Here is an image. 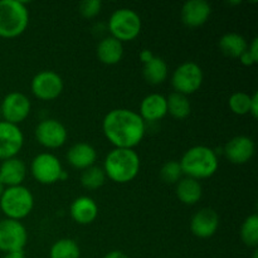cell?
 <instances>
[{"label":"cell","mask_w":258,"mask_h":258,"mask_svg":"<svg viewBox=\"0 0 258 258\" xmlns=\"http://www.w3.org/2000/svg\"><path fill=\"white\" fill-rule=\"evenodd\" d=\"M105 138L117 149H134L143 141L146 123L130 108H115L106 113L102 121Z\"/></svg>","instance_id":"1"},{"label":"cell","mask_w":258,"mask_h":258,"mask_svg":"<svg viewBox=\"0 0 258 258\" xmlns=\"http://www.w3.org/2000/svg\"><path fill=\"white\" fill-rule=\"evenodd\" d=\"M140 156L134 149H112L106 155L103 171L106 178L117 184L133 181L140 171Z\"/></svg>","instance_id":"2"},{"label":"cell","mask_w":258,"mask_h":258,"mask_svg":"<svg viewBox=\"0 0 258 258\" xmlns=\"http://www.w3.org/2000/svg\"><path fill=\"white\" fill-rule=\"evenodd\" d=\"M183 175L196 180L208 179L217 173L219 166L218 156L212 148L197 145L188 149L180 159Z\"/></svg>","instance_id":"3"},{"label":"cell","mask_w":258,"mask_h":258,"mask_svg":"<svg viewBox=\"0 0 258 258\" xmlns=\"http://www.w3.org/2000/svg\"><path fill=\"white\" fill-rule=\"evenodd\" d=\"M29 10L19 0H0V38L13 39L27 30Z\"/></svg>","instance_id":"4"},{"label":"cell","mask_w":258,"mask_h":258,"mask_svg":"<svg viewBox=\"0 0 258 258\" xmlns=\"http://www.w3.org/2000/svg\"><path fill=\"white\" fill-rule=\"evenodd\" d=\"M34 208V197L24 185L5 188L0 197V209L8 219L22 221Z\"/></svg>","instance_id":"5"},{"label":"cell","mask_w":258,"mask_h":258,"mask_svg":"<svg viewBox=\"0 0 258 258\" xmlns=\"http://www.w3.org/2000/svg\"><path fill=\"white\" fill-rule=\"evenodd\" d=\"M143 28L141 18L135 10L121 8L115 10L108 19L111 37L122 42H131L139 37Z\"/></svg>","instance_id":"6"},{"label":"cell","mask_w":258,"mask_h":258,"mask_svg":"<svg viewBox=\"0 0 258 258\" xmlns=\"http://www.w3.org/2000/svg\"><path fill=\"white\" fill-rule=\"evenodd\" d=\"M30 173L43 185H52L68 178L59 159L50 153H42L35 156L30 164Z\"/></svg>","instance_id":"7"},{"label":"cell","mask_w":258,"mask_h":258,"mask_svg":"<svg viewBox=\"0 0 258 258\" xmlns=\"http://www.w3.org/2000/svg\"><path fill=\"white\" fill-rule=\"evenodd\" d=\"M204 75L201 66L196 62H184L171 76V86L180 95L189 96L196 93L203 85Z\"/></svg>","instance_id":"8"},{"label":"cell","mask_w":258,"mask_h":258,"mask_svg":"<svg viewBox=\"0 0 258 258\" xmlns=\"http://www.w3.org/2000/svg\"><path fill=\"white\" fill-rule=\"evenodd\" d=\"M30 90L38 100L53 101L62 95L64 82L54 71H40L33 77Z\"/></svg>","instance_id":"9"},{"label":"cell","mask_w":258,"mask_h":258,"mask_svg":"<svg viewBox=\"0 0 258 258\" xmlns=\"http://www.w3.org/2000/svg\"><path fill=\"white\" fill-rule=\"evenodd\" d=\"M28 242V232L24 224L14 219L0 221V251H23Z\"/></svg>","instance_id":"10"},{"label":"cell","mask_w":258,"mask_h":258,"mask_svg":"<svg viewBox=\"0 0 258 258\" xmlns=\"http://www.w3.org/2000/svg\"><path fill=\"white\" fill-rule=\"evenodd\" d=\"M0 108H2L3 121H7L13 125H19L27 120L32 110V105L29 98L24 93L10 92L3 98Z\"/></svg>","instance_id":"11"},{"label":"cell","mask_w":258,"mask_h":258,"mask_svg":"<svg viewBox=\"0 0 258 258\" xmlns=\"http://www.w3.org/2000/svg\"><path fill=\"white\" fill-rule=\"evenodd\" d=\"M35 139L47 149H58L67 141L68 133L66 126L55 118H45L37 125L34 130Z\"/></svg>","instance_id":"12"},{"label":"cell","mask_w":258,"mask_h":258,"mask_svg":"<svg viewBox=\"0 0 258 258\" xmlns=\"http://www.w3.org/2000/svg\"><path fill=\"white\" fill-rule=\"evenodd\" d=\"M24 145V135L18 125L0 120V160L17 158Z\"/></svg>","instance_id":"13"},{"label":"cell","mask_w":258,"mask_h":258,"mask_svg":"<svg viewBox=\"0 0 258 258\" xmlns=\"http://www.w3.org/2000/svg\"><path fill=\"white\" fill-rule=\"evenodd\" d=\"M224 156L236 165H243L248 163L254 155L256 145L254 141L248 136L239 135L231 139L224 146Z\"/></svg>","instance_id":"14"},{"label":"cell","mask_w":258,"mask_h":258,"mask_svg":"<svg viewBox=\"0 0 258 258\" xmlns=\"http://www.w3.org/2000/svg\"><path fill=\"white\" fill-rule=\"evenodd\" d=\"M219 227V216L214 209L203 208L190 219V231L198 238H211Z\"/></svg>","instance_id":"15"},{"label":"cell","mask_w":258,"mask_h":258,"mask_svg":"<svg viewBox=\"0 0 258 258\" xmlns=\"http://www.w3.org/2000/svg\"><path fill=\"white\" fill-rule=\"evenodd\" d=\"M212 14V7L206 0H189L181 8V22L189 28L206 24Z\"/></svg>","instance_id":"16"},{"label":"cell","mask_w":258,"mask_h":258,"mask_svg":"<svg viewBox=\"0 0 258 258\" xmlns=\"http://www.w3.org/2000/svg\"><path fill=\"white\" fill-rule=\"evenodd\" d=\"M27 176V165L19 158L7 159L0 164V183L4 188L23 185Z\"/></svg>","instance_id":"17"},{"label":"cell","mask_w":258,"mask_h":258,"mask_svg":"<svg viewBox=\"0 0 258 258\" xmlns=\"http://www.w3.org/2000/svg\"><path fill=\"white\" fill-rule=\"evenodd\" d=\"M144 121L146 122H155L161 120L168 115V103L165 96L160 93H151L144 97L140 103V113Z\"/></svg>","instance_id":"18"},{"label":"cell","mask_w":258,"mask_h":258,"mask_svg":"<svg viewBox=\"0 0 258 258\" xmlns=\"http://www.w3.org/2000/svg\"><path fill=\"white\" fill-rule=\"evenodd\" d=\"M97 160V151L87 143H77L67 151V161L72 168L86 170L95 165Z\"/></svg>","instance_id":"19"},{"label":"cell","mask_w":258,"mask_h":258,"mask_svg":"<svg viewBox=\"0 0 258 258\" xmlns=\"http://www.w3.org/2000/svg\"><path fill=\"white\" fill-rule=\"evenodd\" d=\"M70 214L73 221L82 226L93 223L98 216V206L91 197H78L72 202Z\"/></svg>","instance_id":"20"},{"label":"cell","mask_w":258,"mask_h":258,"mask_svg":"<svg viewBox=\"0 0 258 258\" xmlns=\"http://www.w3.org/2000/svg\"><path fill=\"white\" fill-rule=\"evenodd\" d=\"M96 54L101 63L106 66H113L121 62L123 57V45L120 40L113 37H106L97 44Z\"/></svg>","instance_id":"21"},{"label":"cell","mask_w":258,"mask_h":258,"mask_svg":"<svg viewBox=\"0 0 258 258\" xmlns=\"http://www.w3.org/2000/svg\"><path fill=\"white\" fill-rule=\"evenodd\" d=\"M175 185L176 197L185 206H194L201 201L202 196H203V188H202L201 181L193 178L183 176Z\"/></svg>","instance_id":"22"},{"label":"cell","mask_w":258,"mask_h":258,"mask_svg":"<svg viewBox=\"0 0 258 258\" xmlns=\"http://www.w3.org/2000/svg\"><path fill=\"white\" fill-rule=\"evenodd\" d=\"M168 63L158 55H155L153 59L143 64V76L146 82L150 83V85L158 86L164 83L168 78Z\"/></svg>","instance_id":"23"},{"label":"cell","mask_w":258,"mask_h":258,"mask_svg":"<svg viewBox=\"0 0 258 258\" xmlns=\"http://www.w3.org/2000/svg\"><path fill=\"white\" fill-rule=\"evenodd\" d=\"M219 49L229 58H239L248 48L246 38L238 33H227L218 42Z\"/></svg>","instance_id":"24"},{"label":"cell","mask_w":258,"mask_h":258,"mask_svg":"<svg viewBox=\"0 0 258 258\" xmlns=\"http://www.w3.org/2000/svg\"><path fill=\"white\" fill-rule=\"evenodd\" d=\"M168 113L175 120H185L191 113V105L188 96L173 92L168 98Z\"/></svg>","instance_id":"25"},{"label":"cell","mask_w":258,"mask_h":258,"mask_svg":"<svg viewBox=\"0 0 258 258\" xmlns=\"http://www.w3.org/2000/svg\"><path fill=\"white\" fill-rule=\"evenodd\" d=\"M81 248L72 238H60L52 244L49 258H80Z\"/></svg>","instance_id":"26"},{"label":"cell","mask_w":258,"mask_h":258,"mask_svg":"<svg viewBox=\"0 0 258 258\" xmlns=\"http://www.w3.org/2000/svg\"><path fill=\"white\" fill-rule=\"evenodd\" d=\"M105 181L106 174L100 166H91V168L83 170L82 175H81V184H82L83 188L88 189V190L100 189L105 184Z\"/></svg>","instance_id":"27"},{"label":"cell","mask_w":258,"mask_h":258,"mask_svg":"<svg viewBox=\"0 0 258 258\" xmlns=\"http://www.w3.org/2000/svg\"><path fill=\"white\" fill-rule=\"evenodd\" d=\"M241 239L246 246L256 248L258 246V216L251 214L244 219L241 227Z\"/></svg>","instance_id":"28"},{"label":"cell","mask_w":258,"mask_h":258,"mask_svg":"<svg viewBox=\"0 0 258 258\" xmlns=\"http://www.w3.org/2000/svg\"><path fill=\"white\" fill-rule=\"evenodd\" d=\"M251 101L252 95H248L246 92H234L229 97L228 106L233 113L238 116L248 115L251 110Z\"/></svg>","instance_id":"29"},{"label":"cell","mask_w":258,"mask_h":258,"mask_svg":"<svg viewBox=\"0 0 258 258\" xmlns=\"http://www.w3.org/2000/svg\"><path fill=\"white\" fill-rule=\"evenodd\" d=\"M160 178L166 184H176L183 178L180 163L176 160H169L161 166Z\"/></svg>","instance_id":"30"},{"label":"cell","mask_w":258,"mask_h":258,"mask_svg":"<svg viewBox=\"0 0 258 258\" xmlns=\"http://www.w3.org/2000/svg\"><path fill=\"white\" fill-rule=\"evenodd\" d=\"M78 9L83 18L92 19L96 15L100 14L101 9H102V2L101 0H83L82 3H80Z\"/></svg>","instance_id":"31"},{"label":"cell","mask_w":258,"mask_h":258,"mask_svg":"<svg viewBox=\"0 0 258 258\" xmlns=\"http://www.w3.org/2000/svg\"><path fill=\"white\" fill-rule=\"evenodd\" d=\"M249 54L252 55L256 62H258V38H253V40L251 42V44H248V48H247Z\"/></svg>","instance_id":"32"},{"label":"cell","mask_w":258,"mask_h":258,"mask_svg":"<svg viewBox=\"0 0 258 258\" xmlns=\"http://www.w3.org/2000/svg\"><path fill=\"white\" fill-rule=\"evenodd\" d=\"M249 115H252V117L257 118L258 117V93L254 92L252 95V101H251V110H249Z\"/></svg>","instance_id":"33"},{"label":"cell","mask_w":258,"mask_h":258,"mask_svg":"<svg viewBox=\"0 0 258 258\" xmlns=\"http://www.w3.org/2000/svg\"><path fill=\"white\" fill-rule=\"evenodd\" d=\"M239 60H241V63L243 66H247V67H251V66H253V64H256V60L253 59V58H252V55L249 54L248 53V50H246V52L243 53V54L241 55V57H239Z\"/></svg>","instance_id":"34"},{"label":"cell","mask_w":258,"mask_h":258,"mask_svg":"<svg viewBox=\"0 0 258 258\" xmlns=\"http://www.w3.org/2000/svg\"><path fill=\"white\" fill-rule=\"evenodd\" d=\"M139 57H140V60L144 64V63H148L149 60L153 59V58L155 57V54H154L150 49H143L140 52V54H139Z\"/></svg>","instance_id":"35"},{"label":"cell","mask_w":258,"mask_h":258,"mask_svg":"<svg viewBox=\"0 0 258 258\" xmlns=\"http://www.w3.org/2000/svg\"><path fill=\"white\" fill-rule=\"evenodd\" d=\"M103 258H130L126 253H123L122 251H111L108 252Z\"/></svg>","instance_id":"36"},{"label":"cell","mask_w":258,"mask_h":258,"mask_svg":"<svg viewBox=\"0 0 258 258\" xmlns=\"http://www.w3.org/2000/svg\"><path fill=\"white\" fill-rule=\"evenodd\" d=\"M3 258H25L24 249L23 251H14V252H8L4 254Z\"/></svg>","instance_id":"37"},{"label":"cell","mask_w":258,"mask_h":258,"mask_svg":"<svg viewBox=\"0 0 258 258\" xmlns=\"http://www.w3.org/2000/svg\"><path fill=\"white\" fill-rule=\"evenodd\" d=\"M4 185H3L2 183H0V197H2V194H3V191H4Z\"/></svg>","instance_id":"38"},{"label":"cell","mask_w":258,"mask_h":258,"mask_svg":"<svg viewBox=\"0 0 258 258\" xmlns=\"http://www.w3.org/2000/svg\"><path fill=\"white\" fill-rule=\"evenodd\" d=\"M253 258H258V251H257V249H254V252H253Z\"/></svg>","instance_id":"39"},{"label":"cell","mask_w":258,"mask_h":258,"mask_svg":"<svg viewBox=\"0 0 258 258\" xmlns=\"http://www.w3.org/2000/svg\"><path fill=\"white\" fill-rule=\"evenodd\" d=\"M0 118H2V108H0Z\"/></svg>","instance_id":"40"}]
</instances>
